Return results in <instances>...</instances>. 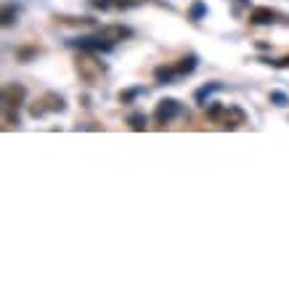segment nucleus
<instances>
[{
	"mask_svg": "<svg viewBox=\"0 0 289 289\" xmlns=\"http://www.w3.org/2000/svg\"><path fill=\"white\" fill-rule=\"evenodd\" d=\"M69 45H74V48H80V51H90V53H109L114 48V43L106 40L101 32L93 35V37H74V40H69Z\"/></svg>",
	"mask_w": 289,
	"mask_h": 289,
	"instance_id": "f257e3e1",
	"label": "nucleus"
},
{
	"mask_svg": "<svg viewBox=\"0 0 289 289\" xmlns=\"http://www.w3.org/2000/svg\"><path fill=\"white\" fill-rule=\"evenodd\" d=\"M180 114V104L175 101V98H162L159 104H157V112H154V117H157V122L159 125H167L173 117H178Z\"/></svg>",
	"mask_w": 289,
	"mask_h": 289,
	"instance_id": "f03ea898",
	"label": "nucleus"
},
{
	"mask_svg": "<svg viewBox=\"0 0 289 289\" xmlns=\"http://www.w3.org/2000/svg\"><path fill=\"white\" fill-rule=\"evenodd\" d=\"M24 88L22 85H8L6 90H3V104L8 106V109H13V106H19L22 101H24Z\"/></svg>",
	"mask_w": 289,
	"mask_h": 289,
	"instance_id": "7ed1b4c3",
	"label": "nucleus"
},
{
	"mask_svg": "<svg viewBox=\"0 0 289 289\" xmlns=\"http://www.w3.org/2000/svg\"><path fill=\"white\" fill-rule=\"evenodd\" d=\"M250 22H252V24H273V22H276V11H273V8H265V6H257V8H252V13H250Z\"/></svg>",
	"mask_w": 289,
	"mask_h": 289,
	"instance_id": "20e7f679",
	"label": "nucleus"
},
{
	"mask_svg": "<svg viewBox=\"0 0 289 289\" xmlns=\"http://www.w3.org/2000/svg\"><path fill=\"white\" fill-rule=\"evenodd\" d=\"M98 32L106 37V40H122V37H133V29L130 27H122V24H114V27H104V29H98Z\"/></svg>",
	"mask_w": 289,
	"mask_h": 289,
	"instance_id": "39448f33",
	"label": "nucleus"
},
{
	"mask_svg": "<svg viewBox=\"0 0 289 289\" xmlns=\"http://www.w3.org/2000/svg\"><path fill=\"white\" fill-rule=\"evenodd\" d=\"M154 77H157V82H162V85H170V82L178 77V69H175V67H157V69H154Z\"/></svg>",
	"mask_w": 289,
	"mask_h": 289,
	"instance_id": "423d86ee",
	"label": "nucleus"
},
{
	"mask_svg": "<svg viewBox=\"0 0 289 289\" xmlns=\"http://www.w3.org/2000/svg\"><path fill=\"white\" fill-rule=\"evenodd\" d=\"M218 90H223V85L220 82H210V85H204V88H199V90H196V93H194V98H196V104H204L212 93H218Z\"/></svg>",
	"mask_w": 289,
	"mask_h": 289,
	"instance_id": "0eeeda50",
	"label": "nucleus"
},
{
	"mask_svg": "<svg viewBox=\"0 0 289 289\" xmlns=\"http://www.w3.org/2000/svg\"><path fill=\"white\" fill-rule=\"evenodd\" d=\"M43 104H45V109H51V112H64V109H67L64 98H61V96H56V93H45Z\"/></svg>",
	"mask_w": 289,
	"mask_h": 289,
	"instance_id": "6e6552de",
	"label": "nucleus"
},
{
	"mask_svg": "<svg viewBox=\"0 0 289 289\" xmlns=\"http://www.w3.org/2000/svg\"><path fill=\"white\" fill-rule=\"evenodd\" d=\"M204 16H207V6L202 3V0H194L191 8H189V19L191 22H202Z\"/></svg>",
	"mask_w": 289,
	"mask_h": 289,
	"instance_id": "1a4fd4ad",
	"label": "nucleus"
},
{
	"mask_svg": "<svg viewBox=\"0 0 289 289\" xmlns=\"http://www.w3.org/2000/svg\"><path fill=\"white\" fill-rule=\"evenodd\" d=\"M128 125H130L133 130H138V133L146 130V114H143V112H133V114L128 117Z\"/></svg>",
	"mask_w": 289,
	"mask_h": 289,
	"instance_id": "9d476101",
	"label": "nucleus"
},
{
	"mask_svg": "<svg viewBox=\"0 0 289 289\" xmlns=\"http://www.w3.org/2000/svg\"><path fill=\"white\" fill-rule=\"evenodd\" d=\"M175 69H178V74H191V72L196 69V56L191 53V56H186V58H180V64H178Z\"/></svg>",
	"mask_w": 289,
	"mask_h": 289,
	"instance_id": "9b49d317",
	"label": "nucleus"
},
{
	"mask_svg": "<svg viewBox=\"0 0 289 289\" xmlns=\"http://www.w3.org/2000/svg\"><path fill=\"white\" fill-rule=\"evenodd\" d=\"M143 93V88L138 85V88H128V90H122L119 93V104H133V98H138Z\"/></svg>",
	"mask_w": 289,
	"mask_h": 289,
	"instance_id": "f8f14e48",
	"label": "nucleus"
},
{
	"mask_svg": "<svg viewBox=\"0 0 289 289\" xmlns=\"http://www.w3.org/2000/svg\"><path fill=\"white\" fill-rule=\"evenodd\" d=\"M225 112H228V109H225L223 104H210V106H207V117H210V119H215V122L225 117Z\"/></svg>",
	"mask_w": 289,
	"mask_h": 289,
	"instance_id": "ddd939ff",
	"label": "nucleus"
},
{
	"mask_svg": "<svg viewBox=\"0 0 289 289\" xmlns=\"http://www.w3.org/2000/svg\"><path fill=\"white\" fill-rule=\"evenodd\" d=\"M271 104L273 106H289V96L286 93H281V90H271Z\"/></svg>",
	"mask_w": 289,
	"mask_h": 289,
	"instance_id": "4468645a",
	"label": "nucleus"
},
{
	"mask_svg": "<svg viewBox=\"0 0 289 289\" xmlns=\"http://www.w3.org/2000/svg\"><path fill=\"white\" fill-rule=\"evenodd\" d=\"M16 13H19L16 6H6V8H3V24H6V27L13 24V16H16Z\"/></svg>",
	"mask_w": 289,
	"mask_h": 289,
	"instance_id": "2eb2a0df",
	"label": "nucleus"
},
{
	"mask_svg": "<svg viewBox=\"0 0 289 289\" xmlns=\"http://www.w3.org/2000/svg\"><path fill=\"white\" fill-rule=\"evenodd\" d=\"M141 6V0H114V8H135Z\"/></svg>",
	"mask_w": 289,
	"mask_h": 289,
	"instance_id": "dca6fc26",
	"label": "nucleus"
},
{
	"mask_svg": "<svg viewBox=\"0 0 289 289\" xmlns=\"http://www.w3.org/2000/svg\"><path fill=\"white\" fill-rule=\"evenodd\" d=\"M90 6H93V8H101V11H106V8H112V6H114V0H90Z\"/></svg>",
	"mask_w": 289,
	"mask_h": 289,
	"instance_id": "f3484780",
	"label": "nucleus"
},
{
	"mask_svg": "<svg viewBox=\"0 0 289 289\" xmlns=\"http://www.w3.org/2000/svg\"><path fill=\"white\" fill-rule=\"evenodd\" d=\"M29 56H35L32 48H22V51H19V58H29Z\"/></svg>",
	"mask_w": 289,
	"mask_h": 289,
	"instance_id": "a211bd4d",
	"label": "nucleus"
},
{
	"mask_svg": "<svg viewBox=\"0 0 289 289\" xmlns=\"http://www.w3.org/2000/svg\"><path fill=\"white\" fill-rule=\"evenodd\" d=\"M273 64H276V67H289V56H284L281 61H273Z\"/></svg>",
	"mask_w": 289,
	"mask_h": 289,
	"instance_id": "6ab92c4d",
	"label": "nucleus"
}]
</instances>
